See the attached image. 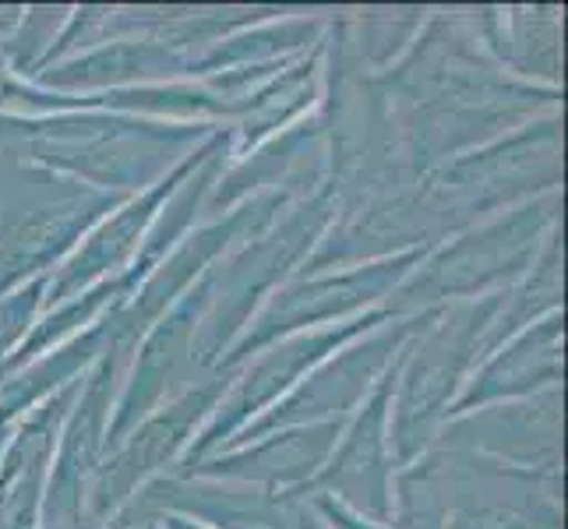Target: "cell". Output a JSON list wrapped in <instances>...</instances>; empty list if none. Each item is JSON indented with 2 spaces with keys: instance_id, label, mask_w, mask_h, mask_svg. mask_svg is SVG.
I'll return each instance as SVG.
<instances>
[]
</instances>
